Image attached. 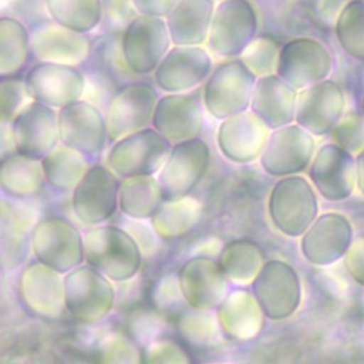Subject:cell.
Masks as SVG:
<instances>
[{"mask_svg":"<svg viewBox=\"0 0 364 364\" xmlns=\"http://www.w3.org/2000/svg\"><path fill=\"white\" fill-rule=\"evenodd\" d=\"M84 259L111 282L135 277L142 264L141 246L135 237L114 225H100L84 233Z\"/></svg>","mask_w":364,"mask_h":364,"instance_id":"1","label":"cell"},{"mask_svg":"<svg viewBox=\"0 0 364 364\" xmlns=\"http://www.w3.org/2000/svg\"><path fill=\"white\" fill-rule=\"evenodd\" d=\"M273 226L289 237H301L318 216L317 192L301 175L279 178L267 198Z\"/></svg>","mask_w":364,"mask_h":364,"instance_id":"2","label":"cell"},{"mask_svg":"<svg viewBox=\"0 0 364 364\" xmlns=\"http://www.w3.org/2000/svg\"><path fill=\"white\" fill-rule=\"evenodd\" d=\"M256 80L239 57L218 64L200 90L205 111L222 121L250 109Z\"/></svg>","mask_w":364,"mask_h":364,"instance_id":"3","label":"cell"},{"mask_svg":"<svg viewBox=\"0 0 364 364\" xmlns=\"http://www.w3.org/2000/svg\"><path fill=\"white\" fill-rule=\"evenodd\" d=\"M172 145L155 128L148 127L114 141L105 165L118 178L156 176L168 159Z\"/></svg>","mask_w":364,"mask_h":364,"instance_id":"4","label":"cell"},{"mask_svg":"<svg viewBox=\"0 0 364 364\" xmlns=\"http://www.w3.org/2000/svg\"><path fill=\"white\" fill-rule=\"evenodd\" d=\"M259 28L257 11L250 0H220L216 3L208 50L222 58H237L255 40Z\"/></svg>","mask_w":364,"mask_h":364,"instance_id":"5","label":"cell"},{"mask_svg":"<svg viewBox=\"0 0 364 364\" xmlns=\"http://www.w3.org/2000/svg\"><path fill=\"white\" fill-rule=\"evenodd\" d=\"M172 46L165 18L141 14L127 26L119 40L122 61L136 75L154 74Z\"/></svg>","mask_w":364,"mask_h":364,"instance_id":"6","label":"cell"},{"mask_svg":"<svg viewBox=\"0 0 364 364\" xmlns=\"http://www.w3.org/2000/svg\"><path fill=\"white\" fill-rule=\"evenodd\" d=\"M31 249L37 262L60 274L68 273L85 260L84 236L61 216L41 219L34 226Z\"/></svg>","mask_w":364,"mask_h":364,"instance_id":"7","label":"cell"},{"mask_svg":"<svg viewBox=\"0 0 364 364\" xmlns=\"http://www.w3.org/2000/svg\"><path fill=\"white\" fill-rule=\"evenodd\" d=\"M65 310L78 321L97 323L105 318L115 301L111 280L90 264H80L64 276Z\"/></svg>","mask_w":364,"mask_h":364,"instance_id":"8","label":"cell"},{"mask_svg":"<svg viewBox=\"0 0 364 364\" xmlns=\"http://www.w3.org/2000/svg\"><path fill=\"white\" fill-rule=\"evenodd\" d=\"M159 90L146 81H132L115 91L108 102L105 119L109 139L117 141L152 127Z\"/></svg>","mask_w":364,"mask_h":364,"instance_id":"9","label":"cell"},{"mask_svg":"<svg viewBox=\"0 0 364 364\" xmlns=\"http://www.w3.org/2000/svg\"><path fill=\"white\" fill-rule=\"evenodd\" d=\"M118 176L107 165H91L71 191V208L78 220L100 226L119 209Z\"/></svg>","mask_w":364,"mask_h":364,"instance_id":"10","label":"cell"},{"mask_svg":"<svg viewBox=\"0 0 364 364\" xmlns=\"http://www.w3.org/2000/svg\"><path fill=\"white\" fill-rule=\"evenodd\" d=\"M316 151L314 135L293 122L270 131L259 162L273 178L300 175L309 169Z\"/></svg>","mask_w":364,"mask_h":364,"instance_id":"11","label":"cell"},{"mask_svg":"<svg viewBox=\"0 0 364 364\" xmlns=\"http://www.w3.org/2000/svg\"><path fill=\"white\" fill-rule=\"evenodd\" d=\"M210 164V148L198 136L172 145L171 154L156 178L165 200L191 195Z\"/></svg>","mask_w":364,"mask_h":364,"instance_id":"12","label":"cell"},{"mask_svg":"<svg viewBox=\"0 0 364 364\" xmlns=\"http://www.w3.org/2000/svg\"><path fill=\"white\" fill-rule=\"evenodd\" d=\"M252 293L267 318L284 320L293 316L301 303V282L293 266L272 259L252 282Z\"/></svg>","mask_w":364,"mask_h":364,"instance_id":"13","label":"cell"},{"mask_svg":"<svg viewBox=\"0 0 364 364\" xmlns=\"http://www.w3.org/2000/svg\"><path fill=\"white\" fill-rule=\"evenodd\" d=\"M23 78L31 101L55 109L82 100L87 88L84 73L74 65L36 63Z\"/></svg>","mask_w":364,"mask_h":364,"instance_id":"14","label":"cell"},{"mask_svg":"<svg viewBox=\"0 0 364 364\" xmlns=\"http://www.w3.org/2000/svg\"><path fill=\"white\" fill-rule=\"evenodd\" d=\"M212 55L202 46H172L154 71L155 87L164 94L195 91L213 71Z\"/></svg>","mask_w":364,"mask_h":364,"instance_id":"15","label":"cell"},{"mask_svg":"<svg viewBox=\"0 0 364 364\" xmlns=\"http://www.w3.org/2000/svg\"><path fill=\"white\" fill-rule=\"evenodd\" d=\"M331 70V53L321 41L296 37L282 44L276 74L297 91L327 80Z\"/></svg>","mask_w":364,"mask_h":364,"instance_id":"16","label":"cell"},{"mask_svg":"<svg viewBox=\"0 0 364 364\" xmlns=\"http://www.w3.org/2000/svg\"><path fill=\"white\" fill-rule=\"evenodd\" d=\"M307 171L316 192L326 200H346L357 188L355 156L334 142L317 148Z\"/></svg>","mask_w":364,"mask_h":364,"instance_id":"17","label":"cell"},{"mask_svg":"<svg viewBox=\"0 0 364 364\" xmlns=\"http://www.w3.org/2000/svg\"><path fill=\"white\" fill-rule=\"evenodd\" d=\"M344 111V90L338 82L327 78L299 91L296 124L314 136L330 135Z\"/></svg>","mask_w":364,"mask_h":364,"instance_id":"18","label":"cell"},{"mask_svg":"<svg viewBox=\"0 0 364 364\" xmlns=\"http://www.w3.org/2000/svg\"><path fill=\"white\" fill-rule=\"evenodd\" d=\"M60 142L87 156L100 154L109 138L105 114L87 101H75L58 109Z\"/></svg>","mask_w":364,"mask_h":364,"instance_id":"19","label":"cell"},{"mask_svg":"<svg viewBox=\"0 0 364 364\" xmlns=\"http://www.w3.org/2000/svg\"><path fill=\"white\" fill-rule=\"evenodd\" d=\"M202 91L164 94L155 107L152 128L171 144L200 136L203 129Z\"/></svg>","mask_w":364,"mask_h":364,"instance_id":"20","label":"cell"},{"mask_svg":"<svg viewBox=\"0 0 364 364\" xmlns=\"http://www.w3.org/2000/svg\"><path fill=\"white\" fill-rule=\"evenodd\" d=\"M351 222L338 212L317 216L300 240L303 257L314 266H330L344 259L353 243Z\"/></svg>","mask_w":364,"mask_h":364,"instance_id":"21","label":"cell"},{"mask_svg":"<svg viewBox=\"0 0 364 364\" xmlns=\"http://www.w3.org/2000/svg\"><path fill=\"white\" fill-rule=\"evenodd\" d=\"M31 55L37 63L78 67L91 54V38L53 20H43L30 30Z\"/></svg>","mask_w":364,"mask_h":364,"instance_id":"22","label":"cell"},{"mask_svg":"<svg viewBox=\"0 0 364 364\" xmlns=\"http://www.w3.org/2000/svg\"><path fill=\"white\" fill-rule=\"evenodd\" d=\"M270 128L250 109L222 119L216 129L220 155L235 164H250L260 158Z\"/></svg>","mask_w":364,"mask_h":364,"instance_id":"23","label":"cell"},{"mask_svg":"<svg viewBox=\"0 0 364 364\" xmlns=\"http://www.w3.org/2000/svg\"><path fill=\"white\" fill-rule=\"evenodd\" d=\"M17 154L43 159L58 142V109L30 101L11 121Z\"/></svg>","mask_w":364,"mask_h":364,"instance_id":"24","label":"cell"},{"mask_svg":"<svg viewBox=\"0 0 364 364\" xmlns=\"http://www.w3.org/2000/svg\"><path fill=\"white\" fill-rule=\"evenodd\" d=\"M185 303L192 309L213 310L228 294V279L219 263L208 256H193L178 270Z\"/></svg>","mask_w":364,"mask_h":364,"instance_id":"25","label":"cell"},{"mask_svg":"<svg viewBox=\"0 0 364 364\" xmlns=\"http://www.w3.org/2000/svg\"><path fill=\"white\" fill-rule=\"evenodd\" d=\"M18 294L26 309L47 320H57L65 310L64 277L40 262L26 266L18 277Z\"/></svg>","mask_w":364,"mask_h":364,"instance_id":"26","label":"cell"},{"mask_svg":"<svg viewBox=\"0 0 364 364\" xmlns=\"http://www.w3.org/2000/svg\"><path fill=\"white\" fill-rule=\"evenodd\" d=\"M299 91L277 74L256 80L250 111L272 131L296 122Z\"/></svg>","mask_w":364,"mask_h":364,"instance_id":"27","label":"cell"},{"mask_svg":"<svg viewBox=\"0 0 364 364\" xmlns=\"http://www.w3.org/2000/svg\"><path fill=\"white\" fill-rule=\"evenodd\" d=\"M222 333L235 341H249L263 328L264 313L255 294L235 289L226 294L216 311Z\"/></svg>","mask_w":364,"mask_h":364,"instance_id":"28","label":"cell"},{"mask_svg":"<svg viewBox=\"0 0 364 364\" xmlns=\"http://www.w3.org/2000/svg\"><path fill=\"white\" fill-rule=\"evenodd\" d=\"M215 7V0H179L165 17L172 44H206Z\"/></svg>","mask_w":364,"mask_h":364,"instance_id":"29","label":"cell"},{"mask_svg":"<svg viewBox=\"0 0 364 364\" xmlns=\"http://www.w3.org/2000/svg\"><path fill=\"white\" fill-rule=\"evenodd\" d=\"M46 183L43 164L40 159L17 152L1 159L0 189L4 196L24 200L38 195Z\"/></svg>","mask_w":364,"mask_h":364,"instance_id":"30","label":"cell"},{"mask_svg":"<svg viewBox=\"0 0 364 364\" xmlns=\"http://www.w3.org/2000/svg\"><path fill=\"white\" fill-rule=\"evenodd\" d=\"M203 216V205L192 195L165 200L151 218L155 235L165 240L179 239L192 232Z\"/></svg>","mask_w":364,"mask_h":364,"instance_id":"31","label":"cell"},{"mask_svg":"<svg viewBox=\"0 0 364 364\" xmlns=\"http://www.w3.org/2000/svg\"><path fill=\"white\" fill-rule=\"evenodd\" d=\"M218 263L229 283L247 286L252 284L266 262L257 243L250 239H235L220 249Z\"/></svg>","mask_w":364,"mask_h":364,"instance_id":"32","label":"cell"},{"mask_svg":"<svg viewBox=\"0 0 364 364\" xmlns=\"http://www.w3.org/2000/svg\"><path fill=\"white\" fill-rule=\"evenodd\" d=\"M165 202L156 176H132L121 181L119 210L134 220H151Z\"/></svg>","mask_w":364,"mask_h":364,"instance_id":"33","label":"cell"},{"mask_svg":"<svg viewBox=\"0 0 364 364\" xmlns=\"http://www.w3.org/2000/svg\"><path fill=\"white\" fill-rule=\"evenodd\" d=\"M31 55L30 30L13 16L0 17V78L16 77Z\"/></svg>","mask_w":364,"mask_h":364,"instance_id":"34","label":"cell"},{"mask_svg":"<svg viewBox=\"0 0 364 364\" xmlns=\"http://www.w3.org/2000/svg\"><path fill=\"white\" fill-rule=\"evenodd\" d=\"M46 182L57 191H73L88 171L87 155L58 142L43 159Z\"/></svg>","mask_w":364,"mask_h":364,"instance_id":"35","label":"cell"},{"mask_svg":"<svg viewBox=\"0 0 364 364\" xmlns=\"http://www.w3.org/2000/svg\"><path fill=\"white\" fill-rule=\"evenodd\" d=\"M50 20L78 33H91L102 23V0H43Z\"/></svg>","mask_w":364,"mask_h":364,"instance_id":"36","label":"cell"},{"mask_svg":"<svg viewBox=\"0 0 364 364\" xmlns=\"http://www.w3.org/2000/svg\"><path fill=\"white\" fill-rule=\"evenodd\" d=\"M334 31L343 51L364 61V1H347L338 11Z\"/></svg>","mask_w":364,"mask_h":364,"instance_id":"37","label":"cell"},{"mask_svg":"<svg viewBox=\"0 0 364 364\" xmlns=\"http://www.w3.org/2000/svg\"><path fill=\"white\" fill-rule=\"evenodd\" d=\"M179 336L192 347L208 348L220 341L222 328L212 310L192 309L183 311L176 321Z\"/></svg>","mask_w":364,"mask_h":364,"instance_id":"38","label":"cell"},{"mask_svg":"<svg viewBox=\"0 0 364 364\" xmlns=\"http://www.w3.org/2000/svg\"><path fill=\"white\" fill-rule=\"evenodd\" d=\"M282 44L270 36L257 34L255 40L243 50L239 58L257 77L276 74Z\"/></svg>","mask_w":364,"mask_h":364,"instance_id":"39","label":"cell"},{"mask_svg":"<svg viewBox=\"0 0 364 364\" xmlns=\"http://www.w3.org/2000/svg\"><path fill=\"white\" fill-rule=\"evenodd\" d=\"M97 364H144V353L128 336L109 333L98 344Z\"/></svg>","mask_w":364,"mask_h":364,"instance_id":"40","label":"cell"},{"mask_svg":"<svg viewBox=\"0 0 364 364\" xmlns=\"http://www.w3.org/2000/svg\"><path fill=\"white\" fill-rule=\"evenodd\" d=\"M30 101L24 78H0V124H11Z\"/></svg>","mask_w":364,"mask_h":364,"instance_id":"41","label":"cell"},{"mask_svg":"<svg viewBox=\"0 0 364 364\" xmlns=\"http://www.w3.org/2000/svg\"><path fill=\"white\" fill-rule=\"evenodd\" d=\"M331 142L353 155L364 149V117L360 112H346L330 132Z\"/></svg>","mask_w":364,"mask_h":364,"instance_id":"42","label":"cell"},{"mask_svg":"<svg viewBox=\"0 0 364 364\" xmlns=\"http://www.w3.org/2000/svg\"><path fill=\"white\" fill-rule=\"evenodd\" d=\"M144 364H192L188 351L175 340L156 338L144 350Z\"/></svg>","mask_w":364,"mask_h":364,"instance_id":"43","label":"cell"},{"mask_svg":"<svg viewBox=\"0 0 364 364\" xmlns=\"http://www.w3.org/2000/svg\"><path fill=\"white\" fill-rule=\"evenodd\" d=\"M10 202L3 198L1 200V226L3 230H9L11 236L24 235L36 223V212L24 203L16 202L9 198Z\"/></svg>","mask_w":364,"mask_h":364,"instance_id":"44","label":"cell"},{"mask_svg":"<svg viewBox=\"0 0 364 364\" xmlns=\"http://www.w3.org/2000/svg\"><path fill=\"white\" fill-rule=\"evenodd\" d=\"M138 16L132 0H102V23L112 33L122 34L127 26Z\"/></svg>","mask_w":364,"mask_h":364,"instance_id":"45","label":"cell"},{"mask_svg":"<svg viewBox=\"0 0 364 364\" xmlns=\"http://www.w3.org/2000/svg\"><path fill=\"white\" fill-rule=\"evenodd\" d=\"M152 301L158 310H171L185 301L178 274H165L156 282L152 290Z\"/></svg>","mask_w":364,"mask_h":364,"instance_id":"46","label":"cell"},{"mask_svg":"<svg viewBox=\"0 0 364 364\" xmlns=\"http://www.w3.org/2000/svg\"><path fill=\"white\" fill-rule=\"evenodd\" d=\"M344 266L350 277L360 286H364V236L353 240L344 256Z\"/></svg>","mask_w":364,"mask_h":364,"instance_id":"47","label":"cell"},{"mask_svg":"<svg viewBox=\"0 0 364 364\" xmlns=\"http://www.w3.org/2000/svg\"><path fill=\"white\" fill-rule=\"evenodd\" d=\"M179 0H132L138 14L165 18Z\"/></svg>","mask_w":364,"mask_h":364,"instance_id":"48","label":"cell"},{"mask_svg":"<svg viewBox=\"0 0 364 364\" xmlns=\"http://www.w3.org/2000/svg\"><path fill=\"white\" fill-rule=\"evenodd\" d=\"M16 142L10 124H0V159L16 154Z\"/></svg>","mask_w":364,"mask_h":364,"instance_id":"49","label":"cell"},{"mask_svg":"<svg viewBox=\"0 0 364 364\" xmlns=\"http://www.w3.org/2000/svg\"><path fill=\"white\" fill-rule=\"evenodd\" d=\"M357 189L364 195V149L355 155Z\"/></svg>","mask_w":364,"mask_h":364,"instance_id":"50","label":"cell"},{"mask_svg":"<svg viewBox=\"0 0 364 364\" xmlns=\"http://www.w3.org/2000/svg\"><path fill=\"white\" fill-rule=\"evenodd\" d=\"M361 114L364 117V94H363V98H361Z\"/></svg>","mask_w":364,"mask_h":364,"instance_id":"51","label":"cell"},{"mask_svg":"<svg viewBox=\"0 0 364 364\" xmlns=\"http://www.w3.org/2000/svg\"><path fill=\"white\" fill-rule=\"evenodd\" d=\"M360 1H364V0H360Z\"/></svg>","mask_w":364,"mask_h":364,"instance_id":"52","label":"cell"},{"mask_svg":"<svg viewBox=\"0 0 364 364\" xmlns=\"http://www.w3.org/2000/svg\"><path fill=\"white\" fill-rule=\"evenodd\" d=\"M218 1H220V0H218Z\"/></svg>","mask_w":364,"mask_h":364,"instance_id":"53","label":"cell"}]
</instances>
